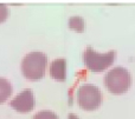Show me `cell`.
<instances>
[{
    "label": "cell",
    "instance_id": "cell-1",
    "mask_svg": "<svg viewBox=\"0 0 135 119\" xmlns=\"http://www.w3.org/2000/svg\"><path fill=\"white\" fill-rule=\"evenodd\" d=\"M47 65V57L43 52H30L21 61V72L26 79L39 80L44 77Z\"/></svg>",
    "mask_w": 135,
    "mask_h": 119
},
{
    "label": "cell",
    "instance_id": "cell-3",
    "mask_svg": "<svg viewBox=\"0 0 135 119\" xmlns=\"http://www.w3.org/2000/svg\"><path fill=\"white\" fill-rule=\"evenodd\" d=\"M115 57H116L115 51L98 53L91 47H86L83 53V60L88 70L93 71V72H101L114 63Z\"/></svg>",
    "mask_w": 135,
    "mask_h": 119
},
{
    "label": "cell",
    "instance_id": "cell-8",
    "mask_svg": "<svg viewBox=\"0 0 135 119\" xmlns=\"http://www.w3.org/2000/svg\"><path fill=\"white\" fill-rule=\"evenodd\" d=\"M69 26L71 30L76 32H83L84 31V20L81 17H71L69 19Z\"/></svg>",
    "mask_w": 135,
    "mask_h": 119
},
{
    "label": "cell",
    "instance_id": "cell-6",
    "mask_svg": "<svg viewBox=\"0 0 135 119\" xmlns=\"http://www.w3.org/2000/svg\"><path fill=\"white\" fill-rule=\"evenodd\" d=\"M50 75L58 82L66 79V60L63 58L55 59L50 65Z\"/></svg>",
    "mask_w": 135,
    "mask_h": 119
},
{
    "label": "cell",
    "instance_id": "cell-4",
    "mask_svg": "<svg viewBox=\"0 0 135 119\" xmlns=\"http://www.w3.org/2000/svg\"><path fill=\"white\" fill-rule=\"evenodd\" d=\"M77 103L85 111L97 110L102 104V93L95 85L84 84L77 90Z\"/></svg>",
    "mask_w": 135,
    "mask_h": 119
},
{
    "label": "cell",
    "instance_id": "cell-5",
    "mask_svg": "<svg viewBox=\"0 0 135 119\" xmlns=\"http://www.w3.org/2000/svg\"><path fill=\"white\" fill-rule=\"evenodd\" d=\"M11 107L16 110L17 112L27 113L31 112L35 107V96L31 90H24L20 93H18L9 103Z\"/></svg>",
    "mask_w": 135,
    "mask_h": 119
},
{
    "label": "cell",
    "instance_id": "cell-10",
    "mask_svg": "<svg viewBox=\"0 0 135 119\" xmlns=\"http://www.w3.org/2000/svg\"><path fill=\"white\" fill-rule=\"evenodd\" d=\"M8 8H7L6 5L0 4V23H4L6 21L7 17H8Z\"/></svg>",
    "mask_w": 135,
    "mask_h": 119
},
{
    "label": "cell",
    "instance_id": "cell-7",
    "mask_svg": "<svg viewBox=\"0 0 135 119\" xmlns=\"http://www.w3.org/2000/svg\"><path fill=\"white\" fill-rule=\"evenodd\" d=\"M12 94V85L5 78H0V104L6 101Z\"/></svg>",
    "mask_w": 135,
    "mask_h": 119
},
{
    "label": "cell",
    "instance_id": "cell-11",
    "mask_svg": "<svg viewBox=\"0 0 135 119\" xmlns=\"http://www.w3.org/2000/svg\"><path fill=\"white\" fill-rule=\"evenodd\" d=\"M68 119H79L77 116H75V115H72V113H70L69 115V117H68Z\"/></svg>",
    "mask_w": 135,
    "mask_h": 119
},
{
    "label": "cell",
    "instance_id": "cell-2",
    "mask_svg": "<svg viewBox=\"0 0 135 119\" xmlns=\"http://www.w3.org/2000/svg\"><path fill=\"white\" fill-rule=\"evenodd\" d=\"M104 85L113 94L126 93L132 85V75L127 68L116 66L105 74Z\"/></svg>",
    "mask_w": 135,
    "mask_h": 119
},
{
    "label": "cell",
    "instance_id": "cell-9",
    "mask_svg": "<svg viewBox=\"0 0 135 119\" xmlns=\"http://www.w3.org/2000/svg\"><path fill=\"white\" fill-rule=\"evenodd\" d=\"M32 119H59V118L52 111H40V112L36 113Z\"/></svg>",
    "mask_w": 135,
    "mask_h": 119
}]
</instances>
